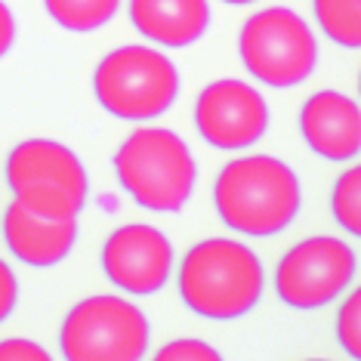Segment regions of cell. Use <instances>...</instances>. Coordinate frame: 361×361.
<instances>
[{
  "label": "cell",
  "instance_id": "obj_14",
  "mask_svg": "<svg viewBox=\"0 0 361 361\" xmlns=\"http://www.w3.org/2000/svg\"><path fill=\"white\" fill-rule=\"evenodd\" d=\"M124 0H44L47 16L65 31L90 35L105 28L121 13Z\"/></svg>",
  "mask_w": 361,
  "mask_h": 361
},
{
  "label": "cell",
  "instance_id": "obj_9",
  "mask_svg": "<svg viewBox=\"0 0 361 361\" xmlns=\"http://www.w3.org/2000/svg\"><path fill=\"white\" fill-rule=\"evenodd\" d=\"M195 130L213 149H250L269 130L266 96L257 87H250L247 80H213L195 99Z\"/></svg>",
  "mask_w": 361,
  "mask_h": 361
},
{
  "label": "cell",
  "instance_id": "obj_3",
  "mask_svg": "<svg viewBox=\"0 0 361 361\" xmlns=\"http://www.w3.org/2000/svg\"><path fill=\"white\" fill-rule=\"evenodd\" d=\"M114 176L152 213H179L198 185L192 149L167 127H136L114 152Z\"/></svg>",
  "mask_w": 361,
  "mask_h": 361
},
{
  "label": "cell",
  "instance_id": "obj_20",
  "mask_svg": "<svg viewBox=\"0 0 361 361\" xmlns=\"http://www.w3.org/2000/svg\"><path fill=\"white\" fill-rule=\"evenodd\" d=\"M16 302H19V281L6 259H0V324L13 315Z\"/></svg>",
  "mask_w": 361,
  "mask_h": 361
},
{
  "label": "cell",
  "instance_id": "obj_12",
  "mask_svg": "<svg viewBox=\"0 0 361 361\" xmlns=\"http://www.w3.org/2000/svg\"><path fill=\"white\" fill-rule=\"evenodd\" d=\"M0 228H4V241L10 253L31 269L59 266L78 244V216L50 219L22 207L19 201H13L4 210Z\"/></svg>",
  "mask_w": 361,
  "mask_h": 361
},
{
  "label": "cell",
  "instance_id": "obj_21",
  "mask_svg": "<svg viewBox=\"0 0 361 361\" xmlns=\"http://www.w3.org/2000/svg\"><path fill=\"white\" fill-rule=\"evenodd\" d=\"M16 47V16L10 6L0 0V59Z\"/></svg>",
  "mask_w": 361,
  "mask_h": 361
},
{
  "label": "cell",
  "instance_id": "obj_5",
  "mask_svg": "<svg viewBox=\"0 0 361 361\" xmlns=\"http://www.w3.org/2000/svg\"><path fill=\"white\" fill-rule=\"evenodd\" d=\"M93 93L111 118L145 124L173 109L179 99V71L170 56L154 47L124 44L96 65Z\"/></svg>",
  "mask_w": 361,
  "mask_h": 361
},
{
  "label": "cell",
  "instance_id": "obj_18",
  "mask_svg": "<svg viewBox=\"0 0 361 361\" xmlns=\"http://www.w3.org/2000/svg\"><path fill=\"white\" fill-rule=\"evenodd\" d=\"M219 349L204 340H173L154 352V361H219Z\"/></svg>",
  "mask_w": 361,
  "mask_h": 361
},
{
  "label": "cell",
  "instance_id": "obj_4",
  "mask_svg": "<svg viewBox=\"0 0 361 361\" xmlns=\"http://www.w3.org/2000/svg\"><path fill=\"white\" fill-rule=\"evenodd\" d=\"M13 201L50 219H71L87 207L90 176L68 145L47 136L22 139L4 167Z\"/></svg>",
  "mask_w": 361,
  "mask_h": 361
},
{
  "label": "cell",
  "instance_id": "obj_13",
  "mask_svg": "<svg viewBox=\"0 0 361 361\" xmlns=\"http://www.w3.org/2000/svg\"><path fill=\"white\" fill-rule=\"evenodd\" d=\"M127 16L145 40L183 50L207 35L210 0H127Z\"/></svg>",
  "mask_w": 361,
  "mask_h": 361
},
{
  "label": "cell",
  "instance_id": "obj_2",
  "mask_svg": "<svg viewBox=\"0 0 361 361\" xmlns=\"http://www.w3.org/2000/svg\"><path fill=\"white\" fill-rule=\"evenodd\" d=\"M179 300L210 322H235L253 312L266 290L259 257L238 238H204L179 259Z\"/></svg>",
  "mask_w": 361,
  "mask_h": 361
},
{
  "label": "cell",
  "instance_id": "obj_11",
  "mask_svg": "<svg viewBox=\"0 0 361 361\" xmlns=\"http://www.w3.org/2000/svg\"><path fill=\"white\" fill-rule=\"evenodd\" d=\"M300 133L318 158L343 164L361 152L358 102L340 90H318L300 109Z\"/></svg>",
  "mask_w": 361,
  "mask_h": 361
},
{
  "label": "cell",
  "instance_id": "obj_7",
  "mask_svg": "<svg viewBox=\"0 0 361 361\" xmlns=\"http://www.w3.org/2000/svg\"><path fill=\"white\" fill-rule=\"evenodd\" d=\"M149 343L152 324L145 312L114 293L75 302L59 327V352L71 361H139Z\"/></svg>",
  "mask_w": 361,
  "mask_h": 361
},
{
  "label": "cell",
  "instance_id": "obj_1",
  "mask_svg": "<svg viewBox=\"0 0 361 361\" xmlns=\"http://www.w3.org/2000/svg\"><path fill=\"white\" fill-rule=\"evenodd\" d=\"M213 207L228 232L272 238L300 216L302 188L290 164L275 154H241L213 179Z\"/></svg>",
  "mask_w": 361,
  "mask_h": 361
},
{
  "label": "cell",
  "instance_id": "obj_17",
  "mask_svg": "<svg viewBox=\"0 0 361 361\" xmlns=\"http://www.w3.org/2000/svg\"><path fill=\"white\" fill-rule=\"evenodd\" d=\"M336 343L349 358H361V293L352 290L336 312Z\"/></svg>",
  "mask_w": 361,
  "mask_h": 361
},
{
  "label": "cell",
  "instance_id": "obj_6",
  "mask_svg": "<svg viewBox=\"0 0 361 361\" xmlns=\"http://www.w3.org/2000/svg\"><path fill=\"white\" fill-rule=\"evenodd\" d=\"M238 56L253 80L272 90H290L315 71L318 37L300 13L287 6H262L238 31Z\"/></svg>",
  "mask_w": 361,
  "mask_h": 361
},
{
  "label": "cell",
  "instance_id": "obj_15",
  "mask_svg": "<svg viewBox=\"0 0 361 361\" xmlns=\"http://www.w3.org/2000/svg\"><path fill=\"white\" fill-rule=\"evenodd\" d=\"M315 22L324 37L336 47L358 50L361 47V0H312Z\"/></svg>",
  "mask_w": 361,
  "mask_h": 361
},
{
  "label": "cell",
  "instance_id": "obj_16",
  "mask_svg": "<svg viewBox=\"0 0 361 361\" xmlns=\"http://www.w3.org/2000/svg\"><path fill=\"white\" fill-rule=\"evenodd\" d=\"M331 210L343 232L352 238L361 235V170H358V164H352V167H346L336 176L334 192H331Z\"/></svg>",
  "mask_w": 361,
  "mask_h": 361
},
{
  "label": "cell",
  "instance_id": "obj_19",
  "mask_svg": "<svg viewBox=\"0 0 361 361\" xmlns=\"http://www.w3.org/2000/svg\"><path fill=\"white\" fill-rule=\"evenodd\" d=\"M0 361H50V352L40 346V343L13 336V340L0 343Z\"/></svg>",
  "mask_w": 361,
  "mask_h": 361
},
{
  "label": "cell",
  "instance_id": "obj_22",
  "mask_svg": "<svg viewBox=\"0 0 361 361\" xmlns=\"http://www.w3.org/2000/svg\"><path fill=\"white\" fill-rule=\"evenodd\" d=\"M228 6H247V4H257V0H223Z\"/></svg>",
  "mask_w": 361,
  "mask_h": 361
},
{
  "label": "cell",
  "instance_id": "obj_10",
  "mask_svg": "<svg viewBox=\"0 0 361 361\" xmlns=\"http://www.w3.org/2000/svg\"><path fill=\"white\" fill-rule=\"evenodd\" d=\"M102 272L124 293L152 297L164 290L173 275V244L154 226L127 223L105 238L102 244Z\"/></svg>",
  "mask_w": 361,
  "mask_h": 361
},
{
  "label": "cell",
  "instance_id": "obj_8",
  "mask_svg": "<svg viewBox=\"0 0 361 361\" xmlns=\"http://www.w3.org/2000/svg\"><path fill=\"white\" fill-rule=\"evenodd\" d=\"M358 257L343 238L312 235L302 238L275 266V293L284 306L312 312L340 300L355 281Z\"/></svg>",
  "mask_w": 361,
  "mask_h": 361
}]
</instances>
